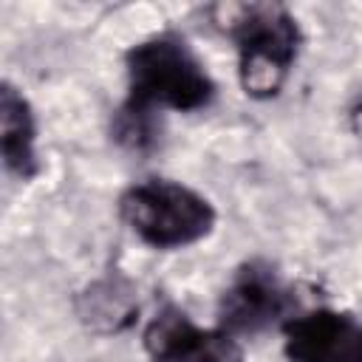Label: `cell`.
Returning <instances> with one entry per match:
<instances>
[{
	"instance_id": "cell-8",
	"label": "cell",
	"mask_w": 362,
	"mask_h": 362,
	"mask_svg": "<svg viewBox=\"0 0 362 362\" xmlns=\"http://www.w3.org/2000/svg\"><path fill=\"white\" fill-rule=\"evenodd\" d=\"M74 311H76L79 322L88 331H93V334H119V331H124L136 322V314H139L136 286L124 274L110 272V274L88 283L76 294Z\"/></svg>"
},
{
	"instance_id": "cell-6",
	"label": "cell",
	"mask_w": 362,
	"mask_h": 362,
	"mask_svg": "<svg viewBox=\"0 0 362 362\" xmlns=\"http://www.w3.org/2000/svg\"><path fill=\"white\" fill-rule=\"evenodd\" d=\"M280 331L288 362H362V322L345 311L328 305L300 311Z\"/></svg>"
},
{
	"instance_id": "cell-1",
	"label": "cell",
	"mask_w": 362,
	"mask_h": 362,
	"mask_svg": "<svg viewBox=\"0 0 362 362\" xmlns=\"http://www.w3.org/2000/svg\"><path fill=\"white\" fill-rule=\"evenodd\" d=\"M238 51V82L249 99H274L303 45L297 17L280 3H235L215 8Z\"/></svg>"
},
{
	"instance_id": "cell-9",
	"label": "cell",
	"mask_w": 362,
	"mask_h": 362,
	"mask_svg": "<svg viewBox=\"0 0 362 362\" xmlns=\"http://www.w3.org/2000/svg\"><path fill=\"white\" fill-rule=\"evenodd\" d=\"M110 136L130 153H150L158 144V113L122 102L110 119Z\"/></svg>"
},
{
	"instance_id": "cell-10",
	"label": "cell",
	"mask_w": 362,
	"mask_h": 362,
	"mask_svg": "<svg viewBox=\"0 0 362 362\" xmlns=\"http://www.w3.org/2000/svg\"><path fill=\"white\" fill-rule=\"evenodd\" d=\"M351 130H354V133L362 139V99H359V102L351 107Z\"/></svg>"
},
{
	"instance_id": "cell-3",
	"label": "cell",
	"mask_w": 362,
	"mask_h": 362,
	"mask_svg": "<svg viewBox=\"0 0 362 362\" xmlns=\"http://www.w3.org/2000/svg\"><path fill=\"white\" fill-rule=\"evenodd\" d=\"M119 218L144 246L184 249L215 229L218 212L198 189L170 178H150L119 195Z\"/></svg>"
},
{
	"instance_id": "cell-4",
	"label": "cell",
	"mask_w": 362,
	"mask_h": 362,
	"mask_svg": "<svg viewBox=\"0 0 362 362\" xmlns=\"http://www.w3.org/2000/svg\"><path fill=\"white\" fill-rule=\"evenodd\" d=\"M294 314V297L266 260H246L235 269L218 300V328L232 337L260 334Z\"/></svg>"
},
{
	"instance_id": "cell-7",
	"label": "cell",
	"mask_w": 362,
	"mask_h": 362,
	"mask_svg": "<svg viewBox=\"0 0 362 362\" xmlns=\"http://www.w3.org/2000/svg\"><path fill=\"white\" fill-rule=\"evenodd\" d=\"M0 156L14 178L31 181L40 175L37 119L31 102L11 82L0 85Z\"/></svg>"
},
{
	"instance_id": "cell-5",
	"label": "cell",
	"mask_w": 362,
	"mask_h": 362,
	"mask_svg": "<svg viewBox=\"0 0 362 362\" xmlns=\"http://www.w3.org/2000/svg\"><path fill=\"white\" fill-rule=\"evenodd\" d=\"M153 362H246L238 337L223 328H201L178 305L158 308L141 331Z\"/></svg>"
},
{
	"instance_id": "cell-2",
	"label": "cell",
	"mask_w": 362,
	"mask_h": 362,
	"mask_svg": "<svg viewBox=\"0 0 362 362\" xmlns=\"http://www.w3.org/2000/svg\"><path fill=\"white\" fill-rule=\"evenodd\" d=\"M127 99L141 110H201L215 99V79L189 48V42L173 31L153 34L133 42L124 51Z\"/></svg>"
}]
</instances>
